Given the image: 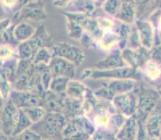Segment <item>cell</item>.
<instances>
[{"instance_id": "cell-1", "label": "cell", "mask_w": 161, "mask_h": 140, "mask_svg": "<svg viewBox=\"0 0 161 140\" xmlns=\"http://www.w3.org/2000/svg\"><path fill=\"white\" fill-rule=\"evenodd\" d=\"M67 120L60 112H46L43 117L30 128L43 139L63 140V132Z\"/></svg>"}, {"instance_id": "cell-2", "label": "cell", "mask_w": 161, "mask_h": 140, "mask_svg": "<svg viewBox=\"0 0 161 140\" xmlns=\"http://www.w3.org/2000/svg\"><path fill=\"white\" fill-rule=\"evenodd\" d=\"M96 131V127L88 116H77L67 120L63 140H90Z\"/></svg>"}, {"instance_id": "cell-3", "label": "cell", "mask_w": 161, "mask_h": 140, "mask_svg": "<svg viewBox=\"0 0 161 140\" xmlns=\"http://www.w3.org/2000/svg\"><path fill=\"white\" fill-rule=\"evenodd\" d=\"M81 79H93V80H134L141 79V74L137 68L130 66L113 69L100 70L96 68L85 69L81 76Z\"/></svg>"}, {"instance_id": "cell-4", "label": "cell", "mask_w": 161, "mask_h": 140, "mask_svg": "<svg viewBox=\"0 0 161 140\" xmlns=\"http://www.w3.org/2000/svg\"><path fill=\"white\" fill-rule=\"evenodd\" d=\"M135 90L137 95V110L135 116L137 119L145 122L147 116L153 112L161 100L159 92L153 88H147L136 84Z\"/></svg>"}, {"instance_id": "cell-5", "label": "cell", "mask_w": 161, "mask_h": 140, "mask_svg": "<svg viewBox=\"0 0 161 140\" xmlns=\"http://www.w3.org/2000/svg\"><path fill=\"white\" fill-rule=\"evenodd\" d=\"M100 86L94 92L96 98L105 101H112L114 96L128 92L135 89L137 81L134 80H101Z\"/></svg>"}, {"instance_id": "cell-6", "label": "cell", "mask_w": 161, "mask_h": 140, "mask_svg": "<svg viewBox=\"0 0 161 140\" xmlns=\"http://www.w3.org/2000/svg\"><path fill=\"white\" fill-rule=\"evenodd\" d=\"M48 40L47 33L43 27L36 30V33L30 39L19 44L17 49L19 59L32 60L41 48L47 47L45 44H47Z\"/></svg>"}, {"instance_id": "cell-7", "label": "cell", "mask_w": 161, "mask_h": 140, "mask_svg": "<svg viewBox=\"0 0 161 140\" xmlns=\"http://www.w3.org/2000/svg\"><path fill=\"white\" fill-rule=\"evenodd\" d=\"M44 92L36 91L11 90L8 100L19 109L24 110L32 107H43Z\"/></svg>"}, {"instance_id": "cell-8", "label": "cell", "mask_w": 161, "mask_h": 140, "mask_svg": "<svg viewBox=\"0 0 161 140\" xmlns=\"http://www.w3.org/2000/svg\"><path fill=\"white\" fill-rule=\"evenodd\" d=\"M115 112L128 118L136 115L137 110V95L136 90L119 94L111 101Z\"/></svg>"}, {"instance_id": "cell-9", "label": "cell", "mask_w": 161, "mask_h": 140, "mask_svg": "<svg viewBox=\"0 0 161 140\" xmlns=\"http://www.w3.org/2000/svg\"><path fill=\"white\" fill-rule=\"evenodd\" d=\"M19 111L20 109L15 107L9 100L0 108V130L7 136L10 137L13 135Z\"/></svg>"}, {"instance_id": "cell-10", "label": "cell", "mask_w": 161, "mask_h": 140, "mask_svg": "<svg viewBox=\"0 0 161 140\" xmlns=\"http://www.w3.org/2000/svg\"><path fill=\"white\" fill-rule=\"evenodd\" d=\"M53 57H59L69 61L74 64L75 66H80L82 65L85 55L80 48L67 42H59L51 48Z\"/></svg>"}, {"instance_id": "cell-11", "label": "cell", "mask_w": 161, "mask_h": 140, "mask_svg": "<svg viewBox=\"0 0 161 140\" xmlns=\"http://www.w3.org/2000/svg\"><path fill=\"white\" fill-rule=\"evenodd\" d=\"M20 22L23 19L33 21H43L47 18V12L44 4L41 1H28L14 15Z\"/></svg>"}, {"instance_id": "cell-12", "label": "cell", "mask_w": 161, "mask_h": 140, "mask_svg": "<svg viewBox=\"0 0 161 140\" xmlns=\"http://www.w3.org/2000/svg\"><path fill=\"white\" fill-rule=\"evenodd\" d=\"M48 67L53 77H62L73 79L75 76V65L59 57H53L48 64Z\"/></svg>"}, {"instance_id": "cell-13", "label": "cell", "mask_w": 161, "mask_h": 140, "mask_svg": "<svg viewBox=\"0 0 161 140\" xmlns=\"http://www.w3.org/2000/svg\"><path fill=\"white\" fill-rule=\"evenodd\" d=\"M135 26L138 32L141 46L152 49L155 45V32L152 22L149 20L136 19Z\"/></svg>"}, {"instance_id": "cell-14", "label": "cell", "mask_w": 161, "mask_h": 140, "mask_svg": "<svg viewBox=\"0 0 161 140\" xmlns=\"http://www.w3.org/2000/svg\"><path fill=\"white\" fill-rule=\"evenodd\" d=\"M140 74L147 79L158 89H161V64L152 59H149L139 69Z\"/></svg>"}, {"instance_id": "cell-15", "label": "cell", "mask_w": 161, "mask_h": 140, "mask_svg": "<svg viewBox=\"0 0 161 140\" xmlns=\"http://www.w3.org/2000/svg\"><path fill=\"white\" fill-rule=\"evenodd\" d=\"M148 137L161 138V100L144 122Z\"/></svg>"}, {"instance_id": "cell-16", "label": "cell", "mask_w": 161, "mask_h": 140, "mask_svg": "<svg viewBox=\"0 0 161 140\" xmlns=\"http://www.w3.org/2000/svg\"><path fill=\"white\" fill-rule=\"evenodd\" d=\"M67 95L58 94L51 90L45 91L43 96V108L46 112H60L62 113Z\"/></svg>"}, {"instance_id": "cell-17", "label": "cell", "mask_w": 161, "mask_h": 140, "mask_svg": "<svg viewBox=\"0 0 161 140\" xmlns=\"http://www.w3.org/2000/svg\"><path fill=\"white\" fill-rule=\"evenodd\" d=\"M138 120L136 116L126 118L120 128L115 133L117 140H136Z\"/></svg>"}, {"instance_id": "cell-18", "label": "cell", "mask_w": 161, "mask_h": 140, "mask_svg": "<svg viewBox=\"0 0 161 140\" xmlns=\"http://www.w3.org/2000/svg\"><path fill=\"white\" fill-rule=\"evenodd\" d=\"M128 66L123 59L121 54V49L115 48L114 50L111 51L109 54L104 58L101 60L96 64L95 68L100 70L113 69V68H122V67Z\"/></svg>"}, {"instance_id": "cell-19", "label": "cell", "mask_w": 161, "mask_h": 140, "mask_svg": "<svg viewBox=\"0 0 161 140\" xmlns=\"http://www.w3.org/2000/svg\"><path fill=\"white\" fill-rule=\"evenodd\" d=\"M87 88L85 84L80 81H75L73 79L69 80L67 83L66 95L71 100L83 101L87 94Z\"/></svg>"}, {"instance_id": "cell-20", "label": "cell", "mask_w": 161, "mask_h": 140, "mask_svg": "<svg viewBox=\"0 0 161 140\" xmlns=\"http://www.w3.org/2000/svg\"><path fill=\"white\" fill-rule=\"evenodd\" d=\"M136 4L122 2V5L115 18L121 22L131 25L136 20Z\"/></svg>"}, {"instance_id": "cell-21", "label": "cell", "mask_w": 161, "mask_h": 140, "mask_svg": "<svg viewBox=\"0 0 161 140\" xmlns=\"http://www.w3.org/2000/svg\"><path fill=\"white\" fill-rule=\"evenodd\" d=\"M36 32V29L30 23L21 21L14 27V36L18 43L28 40Z\"/></svg>"}, {"instance_id": "cell-22", "label": "cell", "mask_w": 161, "mask_h": 140, "mask_svg": "<svg viewBox=\"0 0 161 140\" xmlns=\"http://www.w3.org/2000/svg\"><path fill=\"white\" fill-rule=\"evenodd\" d=\"M155 32V46L161 45V10H156L152 13L151 19Z\"/></svg>"}, {"instance_id": "cell-23", "label": "cell", "mask_w": 161, "mask_h": 140, "mask_svg": "<svg viewBox=\"0 0 161 140\" xmlns=\"http://www.w3.org/2000/svg\"><path fill=\"white\" fill-rule=\"evenodd\" d=\"M69 80H71V79L62 77H53L51 83H50L48 89L55 93H58V94H64L66 92L67 83H68Z\"/></svg>"}, {"instance_id": "cell-24", "label": "cell", "mask_w": 161, "mask_h": 140, "mask_svg": "<svg viewBox=\"0 0 161 140\" xmlns=\"http://www.w3.org/2000/svg\"><path fill=\"white\" fill-rule=\"evenodd\" d=\"M32 124H33V123H32L31 121L29 119V118L27 117V115L25 114V112L20 109L18 120H17V122H16L14 132H13V135H11V136L18 135V134L24 131L25 130L29 129V128L31 127Z\"/></svg>"}, {"instance_id": "cell-25", "label": "cell", "mask_w": 161, "mask_h": 140, "mask_svg": "<svg viewBox=\"0 0 161 140\" xmlns=\"http://www.w3.org/2000/svg\"><path fill=\"white\" fill-rule=\"evenodd\" d=\"M52 58L53 55L51 49L47 47H43L36 52V54L32 59V61L35 65H39V64L48 65L50 61H52Z\"/></svg>"}, {"instance_id": "cell-26", "label": "cell", "mask_w": 161, "mask_h": 140, "mask_svg": "<svg viewBox=\"0 0 161 140\" xmlns=\"http://www.w3.org/2000/svg\"><path fill=\"white\" fill-rule=\"evenodd\" d=\"M121 5L120 0H104L102 3V10L107 15L115 18Z\"/></svg>"}, {"instance_id": "cell-27", "label": "cell", "mask_w": 161, "mask_h": 140, "mask_svg": "<svg viewBox=\"0 0 161 140\" xmlns=\"http://www.w3.org/2000/svg\"><path fill=\"white\" fill-rule=\"evenodd\" d=\"M67 21H68L67 29H68L70 37L72 38L73 39H76V40L81 39L83 36V32H84L83 26L80 23L76 22L72 20L67 19Z\"/></svg>"}, {"instance_id": "cell-28", "label": "cell", "mask_w": 161, "mask_h": 140, "mask_svg": "<svg viewBox=\"0 0 161 140\" xmlns=\"http://www.w3.org/2000/svg\"><path fill=\"white\" fill-rule=\"evenodd\" d=\"M23 111L27 115L29 119L31 121L32 123L37 122L38 121L40 120L46 114V111L43 108V107H32L24 109Z\"/></svg>"}, {"instance_id": "cell-29", "label": "cell", "mask_w": 161, "mask_h": 140, "mask_svg": "<svg viewBox=\"0 0 161 140\" xmlns=\"http://www.w3.org/2000/svg\"><path fill=\"white\" fill-rule=\"evenodd\" d=\"M9 140H43L37 133L32 131L31 128L14 136H10Z\"/></svg>"}, {"instance_id": "cell-30", "label": "cell", "mask_w": 161, "mask_h": 140, "mask_svg": "<svg viewBox=\"0 0 161 140\" xmlns=\"http://www.w3.org/2000/svg\"><path fill=\"white\" fill-rule=\"evenodd\" d=\"M150 58L153 61L161 64V45L153 46L150 50Z\"/></svg>"}, {"instance_id": "cell-31", "label": "cell", "mask_w": 161, "mask_h": 140, "mask_svg": "<svg viewBox=\"0 0 161 140\" xmlns=\"http://www.w3.org/2000/svg\"><path fill=\"white\" fill-rule=\"evenodd\" d=\"M153 0H135V3L136 6V9L139 7H145V6L148 5Z\"/></svg>"}, {"instance_id": "cell-32", "label": "cell", "mask_w": 161, "mask_h": 140, "mask_svg": "<svg viewBox=\"0 0 161 140\" xmlns=\"http://www.w3.org/2000/svg\"><path fill=\"white\" fill-rule=\"evenodd\" d=\"M6 15H7V13H6L5 10H4L3 7L2 2L0 1V19L3 18H6Z\"/></svg>"}, {"instance_id": "cell-33", "label": "cell", "mask_w": 161, "mask_h": 140, "mask_svg": "<svg viewBox=\"0 0 161 140\" xmlns=\"http://www.w3.org/2000/svg\"><path fill=\"white\" fill-rule=\"evenodd\" d=\"M0 140H9V137L4 135L1 130H0Z\"/></svg>"}, {"instance_id": "cell-34", "label": "cell", "mask_w": 161, "mask_h": 140, "mask_svg": "<svg viewBox=\"0 0 161 140\" xmlns=\"http://www.w3.org/2000/svg\"><path fill=\"white\" fill-rule=\"evenodd\" d=\"M5 100L3 99V97L2 96V93H1V92H0V108L3 106V104L5 103Z\"/></svg>"}, {"instance_id": "cell-35", "label": "cell", "mask_w": 161, "mask_h": 140, "mask_svg": "<svg viewBox=\"0 0 161 140\" xmlns=\"http://www.w3.org/2000/svg\"><path fill=\"white\" fill-rule=\"evenodd\" d=\"M122 2H127V3H135V0H120Z\"/></svg>"}, {"instance_id": "cell-36", "label": "cell", "mask_w": 161, "mask_h": 140, "mask_svg": "<svg viewBox=\"0 0 161 140\" xmlns=\"http://www.w3.org/2000/svg\"><path fill=\"white\" fill-rule=\"evenodd\" d=\"M147 140H161V138H155V137H148V138H147Z\"/></svg>"}, {"instance_id": "cell-37", "label": "cell", "mask_w": 161, "mask_h": 140, "mask_svg": "<svg viewBox=\"0 0 161 140\" xmlns=\"http://www.w3.org/2000/svg\"><path fill=\"white\" fill-rule=\"evenodd\" d=\"M158 92H159V96H160V98H161V89L158 90Z\"/></svg>"}, {"instance_id": "cell-38", "label": "cell", "mask_w": 161, "mask_h": 140, "mask_svg": "<svg viewBox=\"0 0 161 140\" xmlns=\"http://www.w3.org/2000/svg\"><path fill=\"white\" fill-rule=\"evenodd\" d=\"M43 140H55V139H43Z\"/></svg>"}]
</instances>
